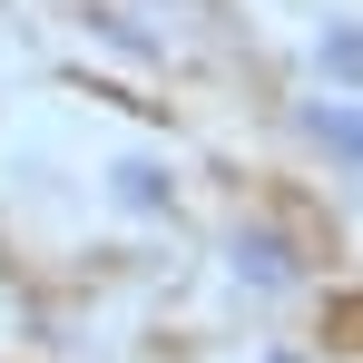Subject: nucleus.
<instances>
[{
	"mask_svg": "<svg viewBox=\"0 0 363 363\" xmlns=\"http://www.w3.org/2000/svg\"><path fill=\"white\" fill-rule=\"evenodd\" d=\"M118 196H128V206H157L167 177H157V167H118Z\"/></svg>",
	"mask_w": 363,
	"mask_h": 363,
	"instance_id": "obj_1",
	"label": "nucleus"
}]
</instances>
